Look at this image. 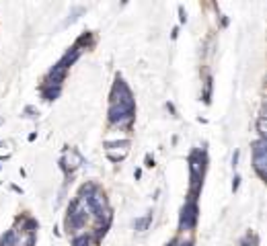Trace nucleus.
I'll list each match as a JSON object with an SVG mask.
<instances>
[{
    "instance_id": "dca6fc26",
    "label": "nucleus",
    "mask_w": 267,
    "mask_h": 246,
    "mask_svg": "<svg viewBox=\"0 0 267 246\" xmlns=\"http://www.w3.org/2000/svg\"><path fill=\"white\" fill-rule=\"evenodd\" d=\"M25 113H29V117H37V115H35V109H33V107H27V109H25Z\"/></svg>"
},
{
    "instance_id": "39448f33",
    "label": "nucleus",
    "mask_w": 267,
    "mask_h": 246,
    "mask_svg": "<svg viewBox=\"0 0 267 246\" xmlns=\"http://www.w3.org/2000/svg\"><path fill=\"white\" fill-rule=\"evenodd\" d=\"M62 168L66 170V173H74L80 164H82V156L76 152V150H70V152H66V156L62 158Z\"/></svg>"
},
{
    "instance_id": "6ab92c4d",
    "label": "nucleus",
    "mask_w": 267,
    "mask_h": 246,
    "mask_svg": "<svg viewBox=\"0 0 267 246\" xmlns=\"http://www.w3.org/2000/svg\"><path fill=\"white\" fill-rule=\"evenodd\" d=\"M146 166H154V160H152V158H150V156H148V158H146Z\"/></svg>"
},
{
    "instance_id": "6e6552de",
    "label": "nucleus",
    "mask_w": 267,
    "mask_h": 246,
    "mask_svg": "<svg viewBox=\"0 0 267 246\" xmlns=\"http://www.w3.org/2000/svg\"><path fill=\"white\" fill-rule=\"evenodd\" d=\"M60 86H50V84H43L41 86V96L46 99V101H54V99H58V94H60Z\"/></svg>"
},
{
    "instance_id": "2eb2a0df",
    "label": "nucleus",
    "mask_w": 267,
    "mask_h": 246,
    "mask_svg": "<svg viewBox=\"0 0 267 246\" xmlns=\"http://www.w3.org/2000/svg\"><path fill=\"white\" fill-rule=\"evenodd\" d=\"M210 94H212V78L206 80V90H204V101L210 103Z\"/></svg>"
},
{
    "instance_id": "f8f14e48",
    "label": "nucleus",
    "mask_w": 267,
    "mask_h": 246,
    "mask_svg": "<svg viewBox=\"0 0 267 246\" xmlns=\"http://www.w3.org/2000/svg\"><path fill=\"white\" fill-rule=\"evenodd\" d=\"M257 130H259V140H265V113H261L259 115V119H257Z\"/></svg>"
},
{
    "instance_id": "423d86ee",
    "label": "nucleus",
    "mask_w": 267,
    "mask_h": 246,
    "mask_svg": "<svg viewBox=\"0 0 267 246\" xmlns=\"http://www.w3.org/2000/svg\"><path fill=\"white\" fill-rule=\"evenodd\" d=\"M80 54H82V50H78V47L74 45V47H70V50L66 52V56H64V58H62L60 62H62V64H64L66 68H70V66H72V64H74V62H76V60L80 58Z\"/></svg>"
},
{
    "instance_id": "20e7f679",
    "label": "nucleus",
    "mask_w": 267,
    "mask_h": 246,
    "mask_svg": "<svg viewBox=\"0 0 267 246\" xmlns=\"http://www.w3.org/2000/svg\"><path fill=\"white\" fill-rule=\"evenodd\" d=\"M197 224V201L187 199L183 209H181V219H179V230H191Z\"/></svg>"
},
{
    "instance_id": "0eeeda50",
    "label": "nucleus",
    "mask_w": 267,
    "mask_h": 246,
    "mask_svg": "<svg viewBox=\"0 0 267 246\" xmlns=\"http://www.w3.org/2000/svg\"><path fill=\"white\" fill-rule=\"evenodd\" d=\"M150 222H152V211H150V213H146L144 217L134 219V228H136V232H146V230H148V226H150Z\"/></svg>"
},
{
    "instance_id": "9b49d317",
    "label": "nucleus",
    "mask_w": 267,
    "mask_h": 246,
    "mask_svg": "<svg viewBox=\"0 0 267 246\" xmlns=\"http://www.w3.org/2000/svg\"><path fill=\"white\" fill-rule=\"evenodd\" d=\"M91 236L88 234H80V236H74L72 240V246H91Z\"/></svg>"
},
{
    "instance_id": "f03ea898",
    "label": "nucleus",
    "mask_w": 267,
    "mask_h": 246,
    "mask_svg": "<svg viewBox=\"0 0 267 246\" xmlns=\"http://www.w3.org/2000/svg\"><path fill=\"white\" fill-rule=\"evenodd\" d=\"M86 219H88V211H86L84 203L78 197L72 199L70 205H68V213H66V230L68 232L82 230L86 226Z\"/></svg>"
},
{
    "instance_id": "9d476101",
    "label": "nucleus",
    "mask_w": 267,
    "mask_h": 246,
    "mask_svg": "<svg viewBox=\"0 0 267 246\" xmlns=\"http://www.w3.org/2000/svg\"><path fill=\"white\" fill-rule=\"evenodd\" d=\"M35 230H37V222H35L33 217H25L23 224H21V232H25V234H35Z\"/></svg>"
},
{
    "instance_id": "f3484780",
    "label": "nucleus",
    "mask_w": 267,
    "mask_h": 246,
    "mask_svg": "<svg viewBox=\"0 0 267 246\" xmlns=\"http://www.w3.org/2000/svg\"><path fill=\"white\" fill-rule=\"evenodd\" d=\"M238 181H240V179H238V177H234V181H232V191H236V189H238Z\"/></svg>"
},
{
    "instance_id": "7ed1b4c3",
    "label": "nucleus",
    "mask_w": 267,
    "mask_h": 246,
    "mask_svg": "<svg viewBox=\"0 0 267 246\" xmlns=\"http://www.w3.org/2000/svg\"><path fill=\"white\" fill-rule=\"evenodd\" d=\"M265 166H267V142L257 140L253 142V168L259 175V179H265Z\"/></svg>"
},
{
    "instance_id": "4468645a",
    "label": "nucleus",
    "mask_w": 267,
    "mask_h": 246,
    "mask_svg": "<svg viewBox=\"0 0 267 246\" xmlns=\"http://www.w3.org/2000/svg\"><path fill=\"white\" fill-rule=\"evenodd\" d=\"M257 242H259V240H257L255 234H247V238L240 242V246H257Z\"/></svg>"
},
{
    "instance_id": "a211bd4d",
    "label": "nucleus",
    "mask_w": 267,
    "mask_h": 246,
    "mask_svg": "<svg viewBox=\"0 0 267 246\" xmlns=\"http://www.w3.org/2000/svg\"><path fill=\"white\" fill-rule=\"evenodd\" d=\"M179 242H181V240H177V238H175V240H171L167 246H179Z\"/></svg>"
},
{
    "instance_id": "1a4fd4ad",
    "label": "nucleus",
    "mask_w": 267,
    "mask_h": 246,
    "mask_svg": "<svg viewBox=\"0 0 267 246\" xmlns=\"http://www.w3.org/2000/svg\"><path fill=\"white\" fill-rule=\"evenodd\" d=\"M17 238H19V230H9L0 238V246H17Z\"/></svg>"
},
{
    "instance_id": "f257e3e1",
    "label": "nucleus",
    "mask_w": 267,
    "mask_h": 246,
    "mask_svg": "<svg viewBox=\"0 0 267 246\" xmlns=\"http://www.w3.org/2000/svg\"><path fill=\"white\" fill-rule=\"evenodd\" d=\"M136 113V101L129 86L117 76L111 90V107H109V123L117 128H129Z\"/></svg>"
},
{
    "instance_id": "ddd939ff",
    "label": "nucleus",
    "mask_w": 267,
    "mask_h": 246,
    "mask_svg": "<svg viewBox=\"0 0 267 246\" xmlns=\"http://www.w3.org/2000/svg\"><path fill=\"white\" fill-rule=\"evenodd\" d=\"M82 13H84V9H80V7H78V9H74V11L70 13V17L66 19V23H64V27H68V25H72V23H74V21L78 19V15H82Z\"/></svg>"
}]
</instances>
